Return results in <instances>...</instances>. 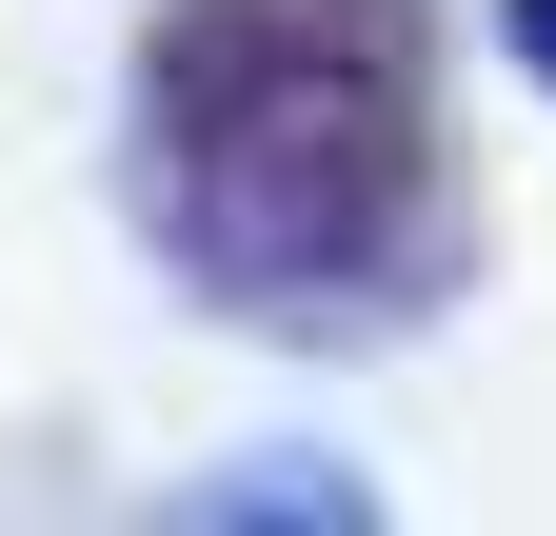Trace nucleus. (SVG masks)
Instances as JSON below:
<instances>
[{"mask_svg": "<svg viewBox=\"0 0 556 536\" xmlns=\"http://www.w3.org/2000/svg\"><path fill=\"white\" fill-rule=\"evenodd\" d=\"M517 60H536V80H556V0H517Z\"/></svg>", "mask_w": 556, "mask_h": 536, "instance_id": "f03ea898", "label": "nucleus"}, {"mask_svg": "<svg viewBox=\"0 0 556 536\" xmlns=\"http://www.w3.org/2000/svg\"><path fill=\"white\" fill-rule=\"evenodd\" d=\"M139 199L199 258V298L278 339L397 318L457 239L417 0H179L139 60Z\"/></svg>", "mask_w": 556, "mask_h": 536, "instance_id": "f257e3e1", "label": "nucleus"}]
</instances>
